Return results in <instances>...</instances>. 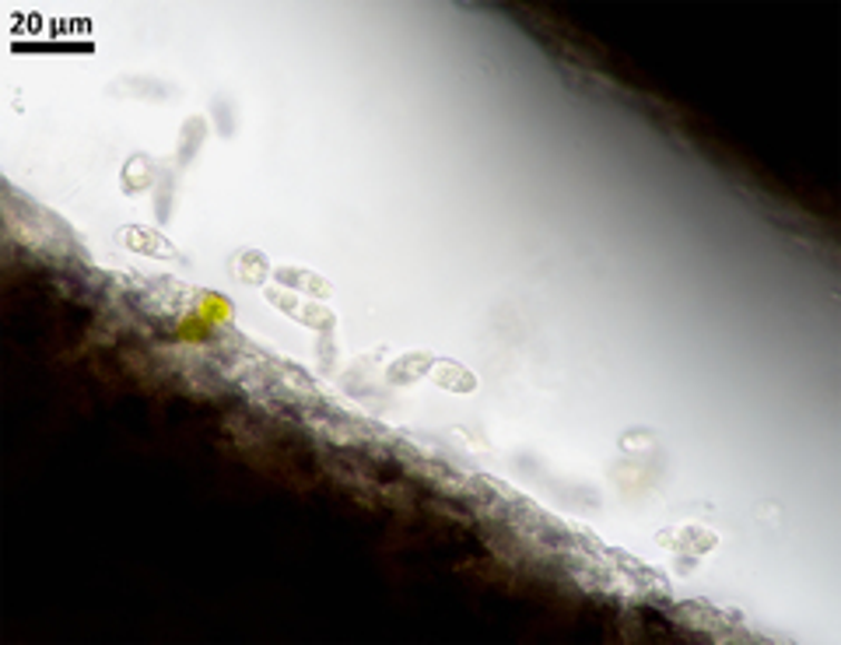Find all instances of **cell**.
<instances>
[{
  "instance_id": "6da1fadb",
  "label": "cell",
  "mask_w": 841,
  "mask_h": 645,
  "mask_svg": "<svg viewBox=\"0 0 841 645\" xmlns=\"http://www.w3.org/2000/svg\"><path fill=\"white\" fill-rule=\"evenodd\" d=\"M565 561L571 568L575 583L596 596H607V600H620V604L669 600V586L659 568L624 555L617 547L599 544L593 534L579 527L571 530V540L565 544Z\"/></svg>"
},
{
  "instance_id": "7a4b0ae2",
  "label": "cell",
  "mask_w": 841,
  "mask_h": 645,
  "mask_svg": "<svg viewBox=\"0 0 841 645\" xmlns=\"http://www.w3.org/2000/svg\"><path fill=\"white\" fill-rule=\"evenodd\" d=\"M119 295H124L140 316L155 320L158 326H179L194 309L201 305V295L194 284L168 274H119Z\"/></svg>"
},
{
  "instance_id": "3957f363",
  "label": "cell",
  "mask_w": 841,
  "mask_h": 645,
  "mask_svg": "<svg viewBox=\"0 0 841 645\" xmlns=\"http://www.w3.org/2000/svg\"><path fill=\"white\" fill-rule=\"evenodd\" d=\"M669 614L681 620V625L694 628V632H705L708 638H718V642H730V638H747L743 632V620L736 610H723V607H712L705 600H687L681 607H669Z\"/></svg>"
},
{
  "instance_id": "277c9868",
  "label": "cell",
  "mask_w": 841,
  "mask_h": 645,
  "mask_svg": "<svg viewBox=\"0 0 841 645\" xmlns=\"http://www.w3.org/2000/svg\"><path fill=\"white\" fill-rule=\"evenodd\" d=\"M18 214H26V225H29L26 232H14L18 243H26L36 253H50V256L75 253V238H57V232H70V228L60 218H53L46 207H39L36 201H26V211H18Z\"/></svg>"
},
{
  "instance_id": "5b68a950",
  "label": "cell",
  "mask_w": 841,
  "mask_h": 645,
  "mask_svg": "<svg viewBox=\"0 0 841 645\" xmlns=\"http://www.w3.org/2000/svg\"><path fill=\"white\" fill-rule=\"evenodd\" d=\"M666 551L681 555V558H705L708 551L718 547V537L708 527H698V522H687V527H673V530H659L656 537Z\"/></svg>"
},
{
  "instance_id": "8992f818",
  "label": "cell",
  "mask_w": 841,
  "mask_h": 645,
  "mask_svg": "<svg viewBox=\"0 0 841 645\" xmlns=\"http://www.w3.org/2000/svg\"><path fill=\"white\" fill-rule=\"evenodd\" d=\"M267 302L277 305L281 313H287L292 320H299L302 326L330 330L336 323V316L330 313V309L320 305V302H309V295H292V292H281V289H267Z\"/></svg>"
},
{
  "instance_id": "52a82bcc",
  "label": "cell",
  "mask_w": 841,
  "mask_h": 645,
  "mask_svg": "<svg viewBox=\"0 0 841 645\" xmlns=\"http://www.w3.org/2000/svg\"><path fill=\"white\" fill-rule=\"evenodd\" d=\"M119 238H124V246L134 250V253H144V256H155V260H173L179 256L176 246L168 243V238L155 228H140V225H124L119 228Z\"/></svg>"
},
{
  "instance_id": "ba28073f",
  "label": "cell",
  "mask_w": 841,
  "mask_h": 645,
  "mask_svg": "<svg viewBox=\"0 0 841 645\" xmlns=\"http://www.w3.org/2000/svg\"><path fill=\"white\" fill-rule=\"evenodd\" d=\"M274 277H277V284H287V289H299V292H305V295H316V299L333 295L330 284H326L320 274L305 271V267H277Z\"/></svg>"
},
{
  "instance_id": "9c48e42d",
  "label": "cell",
  "mask_w": 841,
  "mask_h": 645,
  "mask_svg": "<svg viewBox=\"0 0 841 645\" xmlns=\"http://www.w3.org/2000/svg\"><path fill=\"white\" fill-rule=\"evenodd\" d=\"M436 362H439V358H436V354H424V351L403 354L400 362H393V365H390V379H393V382H400V387H403V382H414V379H421L424 372L436 369Z\"/></svg>"
},
{
  "instance_id": "30bf717a",
  "label": "cell",
  "mask_w": 841,
  "mask_h": 645,
  "mask_svg": "<svg viewBox=\"0 0 841 645\" xmlns=\"http://www.w3.org/2000/svg\"><path fill=\"white\" fill-rule=\"evenodd\" d=\"M436 382L442 390H456V393H473L477 390V375L470 372V369H463V365H456V362H436Z\"/></svg>"
}]
</instances>
